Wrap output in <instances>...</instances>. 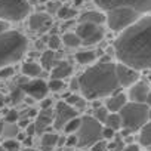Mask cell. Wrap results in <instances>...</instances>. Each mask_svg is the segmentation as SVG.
<instances>
[{
  "label": "cell",
  "instance_id": "cell-46",
  "mask_svg": "<svg viewBox=\"0 0 151 151\" xmlns=\"http://www.w3.org/2000/svg\"><path fill=\"white\" fill-rule=\"evenodd\" d=\"M71 89H73V91H77V89H79V79H74V80H73Z\"/></svg>",
  "mask_w": 151,
  "mask_h": 151
},
{
  "label": "cell",
  "instance_id": "cell-20",
  "mask_svg": "<svg viewBox=\"0 0 151 151\" xmlns=\"http://www.w3.org/2000/svg\"><path fill=\"white\" fill-rule=\"evenodd\" d=\"M58 135L56 133H50V132H45L42 133V148L43 151H52L53 147H56L58 144Z\"/></svg>",
  "mask_w": 151,
  "mask_h": 151
},
{
  "label": "cell",
  "instance_id": "cell-40",
  "mask_svg": "<svg viewBox=\"0 0 151 151\" xmlns=\"http://www.w3.org/2000/svg\"><path fill=\"white\" fill-rule=\"evenodd\" d=\"M73 107H74L76 110H77V111H79V110H85V107H86V101H85V99H82V96H80V99H79L77 102H76Z\"/></svg>",
  "mask_w": 151,
  "mask_h": 151
},
{
  "label": "cell",
  "instance_id": "cell-23",
  "mask_svg": "<svg viewBox=\"0 0 151 151\" xmlns=\"http://www.w3.org/2000/svg\"><path fill=\"white\" fill-rule=\"evenodd\" d=\"M22 73L27 77H37L42 74V67L36 62H25L22 65Z\"/></svg>",
  "mask_w": 151,
  "mask_h": 151
},
{
  "label": "cell",
  "instance_id": "cell-31",
  "mask_svg": "<svg viewBox=\"0 0 151 151\" xmlns=\"http://www.w3.org/2000/svg\"><path fill=\"white\" fill-rule=\"evenodd\" d=\"M22 98H24V91L21 89V86L15 88V89L12 91V93H11V101H12L14 104H18V102L22 101Z\"/></svg>",
  "mask_w": 151,
  "mask_h": 151
},
{
  "label": "cell",
  "instance_id": "cell-41",
  "mask_svg": "<svg viewBox=\"0 0 151 151\" xmlns=\"http://www.w3.org/2000/svg\"><path fill=\"white\" fill-rule=\"evenodd\" d=\"M59 8H61V5H59L58 2H56V3H49V5H47V9H49L50 14H56Z\"/></svg>",
  "mask_w": 151,
  "mask_h": 151
},
{
  "label": "cell",
  "instance_id": "cell-48",
  "mask_svg": "<svg viewBox=\"0 0 151 151\" xmlns=\"http://www.w3.org/2000/svg\"><path fill=\"white\" fill-rule=\"evenodd\" d=\"M3 127H5V123L0 122V136H2V133H3Z\"/></svg>",
  "mask_w": 151,
  "mask_h": 151
},
{
  "label": "cell",
  "instance_id": "cell-5",
  "mask_svg": "<svg viewBox=\"0 0 151 151\" xmlns=\"http://www.w3.org/2000/svg\"><path fill=\"white\" fill-rule=\"evenodd\" d=\"M77 135V147H91L96 141L102 139V123H99L92 116L82 117L80 127L76 132Z\"/></svg>",
  "mask_w": 151,
  "mask_h": 151
},
{
  "label": "cell",
  "instance_id": "cell-17",
  "mask_svg": "<svg viewBox=\"0 0 151 151\" xmlns=\"http://www.w3.org/2000/svg\"><path fill=\"white\" fill-rule=\"evenodd\" d=\"M73 73V67L68 64V62H65V61H58L56 62V65L50 70V77L52 79H65V77H68V76Z\"/></svg>",
  "mask_w": 151,
  "mask_h": 151
},
{
  "label": "cell",
  "instance_id": "cell-16",
  "mask_svg": "<svg viewBox=\"0 0 151 151\" xmlns=\"http://www.w3.org/2000/svg\"><path fill=\"white\" fill-rule=\"evenodd\" d=\"M126 102H127V96L124 93H122V92L117 91V92H114L113 96H110L107 99V105L105 107H107V110L110 113H119Z\"/></svg>",
  "mask_w": 151,
  "mask_h": 151
},
{
  "label": "cell",
  "instance_id": "cell-33",
  "mask_svg": "<svg viewBox=\"0 0 151 151\" xmlns=\"http://www.w3.org/2000/svg\"><path fill=\"white\" fill-rule=\"evenodd\" d=\"M64 88V82L61 80V79H50V82H49V85H47V89H50V91H53V92H58V91H61Z\"/></svg>",
  "mask_w": 151,
  "mask_h": 151
},
{
  "label": "cell",
  "instance_id": "cell-37",
  "mask_svg": "<svg viewBox=\"0 0 151 151\" xmlns=\"http://www.w3.org/2000/svg\"><path fill=\"white\" fill-rule=\"evenodd\" d=\"M116 136V130H113L111 127H102V138L104 139H113Z\"/></svg>",
  "mask_w": 151,
  "mask_h": 151
},
{
  "label": "cell",
  "instance_id": "cell-55",
  "mask_svg": "<svg viewBox=\"0 0 151 151\" xmlns=\"http://www.w3.org/2000/svg\"><path fill=\"white\" fill-rule=\"evenodd\" d=\"M148 151H151V150H148Z\"/></svg>",
  "mask_w": 151,
  "mask_h": 151
},
{
  "label": "cell",
  "instance_id": "cell-3",
  "mask_svg": "<svg viewBox=\"0 0 151 151\" xmlns=\"http://www.w3.org/2000/svg\"><path fill=\"white\" fill-rule=\"evenodd\" d=\"M28 47V40L19 31H5L0 34V68L18 62Z\"/></svg>",
  "mask_w": 151,
  "mask_h": 151
},
{
  "label": "cell",
  "instance_id": "cell-24",
  "mask_svg": "<svg viewBox=\"0 0 151 151\" xmlns=\"http://www.w3.org/2000/svg\"><path fill=\"white\" fill-rule=\"evenodd\" d=\"M104 123H105L107 127H111L113 130H120L122 129V119H120L119 113H108Z\"/></svg>",
  "mask_w": 151,
  "mask_h": 151
},
{
  "label": "cell",
  "instance_id": "cell-50",
  "mask_svg": "<svg viewBox=\"0 0 151 151\" xmlns=\"http://www.w3.org/2000/svg\"><path fill=\"white\" fill-rule=\"evenodd\" d=\"M18 139H22V141H24V139H25V135H24V133H18Z\"/></svg>",
  "mask_w": 151,
  "mask_h": 151
},
{
  "label": "cell",
  "instance_id": "cell-12",
  "mask_svg": "<svg viewBox=\"0 0 151 151\" xmlns=\"http://www.w3.org/2000/svg\"><path fill=\"white\" fill-rule=\"evenodd\" d=\"M116 73H117V79L122 88H129L132 86L135 82L139 80V73L138 70H133L122 62L116 64Z\"/></svg>",
  "mask_w": 151,
  "mask_h": 151
},
{
  "label": "cell",
  "instance_id": "cell-19",
  "mask_svg": "<svg viewBox=\"0 0 151 151\" xmlns=\"http://www.w3.org/2000/svg\"><path fill=\"white\" fill-rule=\"evenodd\" d=\"M80 22H93V24L102 25L105 22V15L96 11H88L80 17Z\"/></svg>",
  "mask_w": 151,
  "mask_h": 151
},
{
  "label": "cell",
  "instance_id": "cell-14",
  "mask_svg": "<svg viewBox=\"0 0 151 151\" xmlns=\"http://www.w3.org/2000/svg\"><path fill=\"white\" fill-rule=\"evenodd\" d=\"M150 89H151V88L148 86L147 82L138 80V82H135L132 86H129V95H127V98H129L132 102H145Z\"/></svg>",
  "mask_w": 151,
  "mask_h": 151
},
{
  "label": "cell",
  "instance_id": "cell-47",
  "mask_svg": "<svg viewBox=\"0 0 151 151\" xmlns=\"http://www.w3.org/2000/svg\"><path fill=\"white\" fill-rule=\"evenodd\" d=\"M145 104L151 108V89H150V92H148V96H147V99H145Z\"/></svg>",
  "mask_w": 151,
  "mask_h": 151
},
{
  "label": "cell",
  "instance_id": "cell-34",
  "mask_svg": "<svg viewBox=\"0 0 151 151\" xmlns=\"http://www.w3.org/2000/svg\"><path fill=\"white\" fill-rule=\"evenodd\" d=\"M18 119H19V113H18L17 110H9V111L6 113V117H5L6 123H17Z\"/></svg>",
  "mask_w": 151,
  "mask_h": 151
},
{
  "label": "cell",
  "instance_id": "cell-43",
  "mask_svg": "<svg viewBox=\"0 0 151 151\" xmlns=\"http://www.w3.org/2000/svg\"><path fill=\"white\" fill-rule=\"evenodd\" d=\"M122 151H141V150H139V145H136V144H129V145L123 147Z\"/></svg>",
  "mask_w": 151,
  "mask_h": 151
},
{
  "label": "cell",
  "instance_id": "cell-7",
  "mask_svg": "<svg viewBox=\"0 0 151 151\" xmlns=\"http://www.w3.org/2000/svg\"><path fill=\"white\" fill-rule=\"evenodd\" d=\"M30 12L27 0H0V19L3 21H22Z\"/></svg>",
  "mask_w": 151,
  "mask_h": 151
},
{
  "label": "cell",
  "instance_id": "cell-6",
  "mask_svg": "<svg viewBox=\"0 0 151 151\" xmlns=\"http://www.w3.org/2000/svg\"><path fill=\"white\" fill-rule=\"evenodd\" d=\"M139 17H141V14H138L136 11H133L130 8L120 6V8L108 9L107 15H105V21H107L110 30H113V31H123L130 24H133Z\"/></svg>",
  "mask_w": 151,
  "mask_h": 151
},
{
  "label": "cell",
  "instance_id": "cell-22",
  "mask_svg": "<svg viewBox=\"0 0 151 151\" xmlns=\"http://www.w3.org/2000/svg\"><path fill=\"white\" fill-rule=\"evenodd\" d=\"M95 59H96V52H93V50H82V52L76 53V61L82 65L92 64Z\"/></svg>",
  "mask_w": 151,
  "mask_h": 151
},
{
  "label": "cell",
  "instance_id": "cell-54",
  "mask_svg": "<svg viewBox=\"0 0 151 151\" xmlns=\"http://www.w3.org/2000/svg\"><path fill=\"white\" fill-rule=\"evenodd\" d=\"M0 151H5V150H3V147H2V145H0Z\"/></svg>",
  "mask_w": 151,
  "mask_h": 151
},
{
  "label": "cell",
  "instance_id": "cell-53",
  "mask_svg": "<svg viewBox=\"0 0 151 151\" xmlns=\"http://www.w3.org/2000/svg\"><path fill=\"white\" fill-rule=\"evenodd\" d=\"M22 151H37V150H34V148H25V150H22Z\"/></svg>",
  "mask_w": 151,
  "mask_h": 151
},
{
  "label": "cell",
  "instance_id": "cell-21",
  "mask_svg": "<svg viewBox=\"0 0 151 151\" xmlns=\"http://www.w3.org/2000/svg\"><path fill=\"white\" fill-rule=\"evenodd\" d=\"M139 130V144L142 147L151 148V122H147Z\"/></svg>",
  "mask_w": 151,
  "mask_h": 151
},
{
  "label": "cell",
  "instance_id": "cell-18",
  "mask_svg": "<svg viewBox=\"0 0 151 151\" xmlns=\"http://www.w3.org/2000/svg\"><path fill=\"white\" fill-rule=\"evenodd\" d=\"M61 56H62L61 52L56 53V52L52 50V49L45 50V52L42 53V58H40V61H42V67H43L45 70H52V68L56 65V62L61 59Z\"/></svg>",
  "mask_w": 151,
  "mask_h": 151
},
{
  "label": "cell",
  "instance_id": "cell-15",
  "mask_svg": "<svg viewBox=\"0 0 151 151\" xmlns=\"http://www.w3.org/2000/svg\"><path fill=\"white\" fill-rule=\"evenodd\" d=\"M53 123V111L50 108H42V111L37 114V119L34 122L36 133H45V130Z\"/></svg>",
  "mask_w": 151,
  "mask_h": 151
},
{
  "label": "cell",
  "instance_id": "cell-25",
  "mask_svg": "<svg viewBox=\"0 0 151 151\" xmlns=\"http://www.w3.org/2000/svg\"><path fill=\"white\" fill-rule=\"evenodd\" d=\"M80 123H82V117H73V119H70L65 124H64V127H62V130L65 132V133H76L77 132V129L80 127Z\"/></svg>",
  "mask_w": 151,
  "mask_h": 151
},
{
  "label": "cell",
  "instance_id": "cell-39",
  "mask_svg": "<svg viewBox=\"0 0 151 151\" xmlns=\"http://www.w3.org/2000/svg\"><path fill=\"white\" fill-rule=\"evenodd\" d=\"M79 99H80L79 95H67V104H70L71 107H73L76 102H77Z\"/></svg>",
  "mask_w": 151,
  "mask_h": 151
},
{
  "label": "cell",
  "instance_id": "cell-36",
  "mask_svg": "<svg viewBox=\"0 0 151 151\" xmlns=\"http://www.w3.org/2000/svg\"><path fill=\"white\" fill-rule=\"evenodd\" d=\"M2 68H3V70H0V79H8V77H11V76L14 74V70H12L11 65L2 67Z\"/></svg>",
  "mask_w": 151,
  "mask_h": 151
},
{
  "label": "cell",
  "instance_id": "cell-28",
  "mask_svg": "<svg viewBox=\"0 0 151 151\" xmlns=\"http://www.w3.org/2000/svg\"><path fill=\"white\" fill-rule=\"evenodd\" d=\"M18 130H19L18 124H15V123H8V124H5V127H3L2 136H6V139H8V138H14V136L18 135Z\"/></svg>",
  "mask_w": 151,
  "mask_h": 151
},
{
  "label": "cell",
  "instance_id": "cell-4",
  "mask_svg": "<svg viewBox=\"0 0 151 151\" xmlns=\"http://www.w3.org/2000/svg\"><path fill=\"white\" fill-rule=\"evenodd\" d=\"M148 111H150V107L145 102H132V101L126 102L123 108L119 111L120 119H122L123 135L139 130L150 120Z\"/></svg>",
  "mask_w": 151,
  "mask_h": 151
},
{
  "label": "cell",
  "instance_id": "cell-10",
  "mask_svg": "<svg viewBox=\"0 0 151 151\" xmlns=\"http://www.w3.org/2000/svg\"><path fill=\"white\" fill-rule=\"evenodd\" d=\"M77 114H79V111L76 110L74 107H71L70 104H67L64 101H59L58 105H56V108H55V111H53V123H52V126L56 130H62L64 124L70 119L76 117Z\"/></svg>",
  "mask_w": 151,
  "mask_h": 151
},
{
  "label": "cell",
  "instance_id": "cell-2",
  "mask_svg": "<svg viewBox=\"0 0 151 151\" xmlns=\"http://www.w3.org/2000/svg\"><path fill=\"white\" fill-rule=\"evenodd\" d=\"M120 83L116 73V64L99 62L88 68L79 77V89L82 91L85 99L96 101L99 98L108 96L120 89Z\"/></svg>",
  "mask_w": 151,
  "mask_h": 151
},
{
  "label": "cell",
  "instance_id": "cell-26",
  "mask_svg": "<svg viewBox=\"0 0 151 151\" xmlns=\"http://www.w3.org/2000/svg\"><path fill=\"white\" fill-rule=\"evenodd\" d=\"M61 42H62L65 46H70V47H77V46H80V45H82V42H80L79 36L76 34V33H71V31L65 33Z\"/></svg>",
  "mask_w": 151,
  "mask_h": 151
},
{
  "label": "cell",
  "instance_id": "cell-29",
  "mask_svg": "<svg viewBox=\"0 0 151 151\" xmlns=\"http://www.w3.org/2000/svg\"><path fill=\"white\" fill-rule=\"evenodd\" d=\"M2 147H3V150L5 151H19V142L18 141H15V139H12V138H8L3 144H2Z\"/></svg>",
  "mask_w": 151,
  "mask_h": 151
},
{
  "label": "cell",
  "instance_id": "cell-32",
  "mask_svg": "<svg viewBox=\"0 0 151 151\" xmlns=\"http://www.w3.org/2000/svg\"><path fill=\"white\" fill-rule=\"evenodd\" d=\"M47 46H49V49H52V50H58L59 46H61V39H59L56 34H52V36L49 37V40H47Z\"/></svg>",
  "mask_w": 151,
  "mask_h": 151
},
{
  "label": "cell",
  "instance_id": "cell-13",
  "mask_svg": "<svg viewBox=\"0 0 151 151\" xmlns=\"http://www.w3.org/2000/svg\"><path fill=\"white\" fill-rule=\"evenodd\" d=\"M28 27L36 33H45L52 27V18L47 14H34L28 19Z\"/></svg>",
  "mask_w": 151,
  "mask_h": 151
},
{
  "label": "cell",
  "instance_id": "cell-44",
  "mask_svg": "<svg viewBox=\"0 0 151 151\" xmlns=\"http://www.w3.org/2000/svg\"><path fill=\"white\" fill-rule=\"evenodd\" d=\"M9 30V22L8 21H3V19H0V34L5 33Z\"/></svg>",
  "mask_w": 151,
  "mask_h": 151
},
{
  "label": "cell",
  "instance_id": "cell-45",
  "mask_svg": "<svg viewBox=\"0 0 151 151\" xmlns=\"http://www.w3.org/2000/svg\"><path fill=\"white\" fill-rule=\"evenodd\" d=\"M25 129H27V135H28V136H33V135L36 133V127H34V123H30V124H28V126H27Z\"/></svg>",
  "mask_w": 151,
  "mask_h": 151
},
{
  "label": "cell",
  "instance_id": "cell-38",
  "mask_svg": "<svg viewBox=\"0 0 151 151\" xmlns=\"http://www.w3.org/2000/svg\"><path fill=\"white\" fill-rule=\"evenodd\" d=\"M64 144H65L67 147H77V136L73 135V133H70V136L65 139Z\"/></svg>",
  "mask_w": 151,
  "mask_h": 151
},
{
  "label": "cell",
  "instance_id": "cell-9",
  "mask_svg": "<svg viewBox=\"0 0 151 151\" xmlns=\"http://www.w3.org/2000/svg\"><path fill=\"white\" fill-rule=\"evenodd\" d=\"M76 34L79 36L82 45H95L104 39V28L99 24L93 22H80L76 28Z\"/></svg>",
  "mask_w": 151,
  "mask_h": 151
},
{
  "label": "cell",
  "instance_id": "cell-27",
  "mask_svg": "<svg viewBox=\"0 0 151 151\" xmlns=\"http://www.w3.org/2000/svg\"><path fill=\"white\" fill-rule=\"evenodd\" d=\"M56 15L61 19H71V18H74L76 15H77V11L73 9V8H68V6H61L58 9Z\"/></svg>",
  "mask_w": 151,
  "mask_h": 151
},
{
  "label": "cell",
  "instance_id": "cell-52",
  "mask_svg": "<svg viewBox=\"0 0 151 151\" xmlns=\"http://www.w3.org/2000/svg\"><path fill=\"white\" fill-rule=\"evenodd\" d=\"M37 47H39V49H42V47H43V43H42V42H39V43H37Z\"/></svg>",
  "mask_w": 151,
  "mask_h": 151
},
{
  "label": "cell",
  "instance_id": "cell-8",
  "mask_svg": "<svg viewBox=\"0 0 151 151\" xmlns=\"http://www.w3.org/2000/svg\"><path fill=\"white\" fill-rule=\"evenodd\" d=\"M98 8L108 11L113 8H130L138 14L144 15L151 11V0H95Z\"/></svg>",
  "mask_w": 151,
  "mask_h": 151
},
{
  "label": "cell",
  "instance_id": "cell-35",
  "mask_svg": "<svg viewBox=\"0 0 151 151\" xmlns=\"http://www.w3.org/2000/svg\"><path fill=\"white\" fill-rule=\"evenodd\" d=\"M105 150H107V144L102 139H99L93 145H91V151H105Z\"/></svg>",
  "mask_w": 151,
  "mask_h": 151
},
{
  "label": "cell",
  "instance_id": "cell-42",
  "mask_svg": "<svg viewBox=\"0 0 151 151\" xmlns=\"http://www.w3.org/2000/svg\"><path fill=\"white\" fill-rule=\"evenodd\" d=\"M42 102H40V107L45 110V108H50V105H52V99H49V98H43V99H40Z\"/></svg>",
  "mask_w": 151,
  "mask_h": 151
},
{
  "label": "cell",
  "instance_id": "cell-51",
  "mask_svg": "<svg viewBox=\"0 0 151 151\" xmlns=\"http://www.w3.org/2000/svg\"><path fill=\"white\" fill-rule=\"evenodd\" d=\"M74 3L76 5H80V3H83V0H74Z\"/></svg>",
  "mask_w": 151,
  "mask_h": 151
},
{
  "label": "cell",
  "instance_id": "cell-49",
  "mask_svg": "<svg viewBox=\"0 0 151 151\" xmlns=\"http://www.w3.org/2000/svg\"><path fill=\"white\" fill-rule=\"evenodd\" d=\"M3 105H5V98H3L2 95H0V108H2Z\"/></svg>",
  "mask_w": 151,
  "mask_h": 151
},
{
  "label": "cell",
  "instance_id": "cell-1",
  "mask_svg": "<svg viewBox=\"0 0 151 151\" xmlns=\"http://www.w3.org/2000/svg\"><path fill=\"white\" fill-rule=\"evenodd\" d=\"M119 62L133 70H151V15H141L114 42Z\"/></svg>",
  "mask_w": 151,
  "mask_h": 151
},
{
  "label": "cell",
  "instance_id": "cell-11",
  "mask_svg": "<svg viewBox=\"0 0 151 151\" xmlns=\"http://www.w3.org/2000/svg\"><path fill=\"white\" fill-rule=\"evenodd\" d=\"M18 86H21V89L24 91L25 95H28L33 99H39V101L46 98V93L49 91L45 80H31V82L27 80V82H24Z\"/></svg>",
  "mask_w": 151,
  "mask_h": 151
},
{
  "label": "cell",
  "instance_id": "cell-30",
  "mask_svg": "<svg viewBox=\"0 0 151 151\" xmlns=\"http://www.w3.org/2000/svg\"><path fill=\"white\" fill-rule=\"evenodd\" d=\"M108 110H107V107H96L95 108V114H93V117L99 122V123H104L105 122V119H107V116H108Z\"/></svg>",
  "mask_w": 151,
  "mask_h": 151
}]
</instances>
